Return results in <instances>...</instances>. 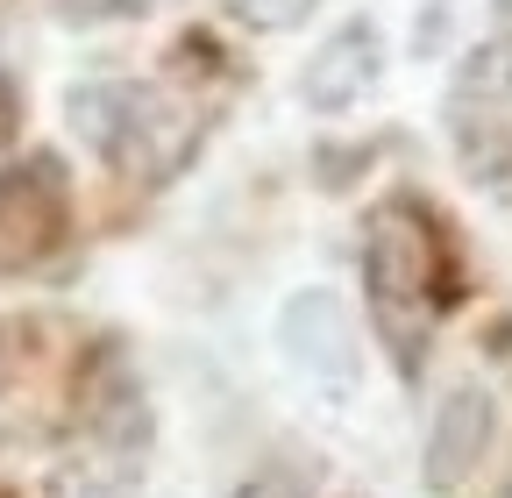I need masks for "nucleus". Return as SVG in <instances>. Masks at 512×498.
<instances>
[{
  "instance_id": "obj_1",
  "label": "nucleus",
  "mask_w": 512,
  "mask_h": 498,
  "mask_svg": "<svg viewBox=\"0 0 512 498\" xmlns=\"http://www.w3.org/2000/svg\"><path fill=\"white\" fill-rule=\"evenodd\" d=\"M363 292H370V321L377 335L399 349V363L413 370L434 328V306L448 299V264H441V235L434 214L406 193L377 200L363 221Z\"/></svg>"
},
{
  "instance_id": "obj_2",
  "label": "nucleus",
  "mask_w": 512,
  "mask_h": 498,
  "mask_svg": "<svg viewBox=\"0 0 512 498\" xmlns=\"http://www.w3.org/2000/svg\"><path fill=\"white\" fill-rule=\"evenodd\" d=\"M72 129L93 143V157H107L121 178H150L164 185L192 150H200V114L185 100H171L150 79H86L64 93Z\"/></svg>"
},
{
  "instance_id": "obj_3",
  "label": "nucleus",
  "mask_w": 512,
  "mask_h": 498,
  "mask_svg": "<svg viewBox=\"0 0 512 498\" xmlns=\"http://www.w3.org/2000/svg\"><path fill=\"white\" fill-rule=\"evenodd\" d=\"M278 356L320 392H356L363 385V328L349 314V299L328 285H299L278 306Z\"/></svg>"
},
{
  "instance_id": "obj_4",
  "label": "nucleus",
  "mask_w": 512,
  "mask_h": 498,
  "mask_svg": "<svg viewBox=\"0 0 512 498\" xmlns=\"http://www.w3.org/2000/svg\"><path fill=\"white\" fill-rule=\"evenodd\" d=\"M72 221V193H64L57 157H29L0 171V271H29L64 242Z\"/></svg>"
},
{
  "instance_id": "obj_5",
  "label": "nucleus",
  "mask_w": 512,
  "mask_h": 498,
  "mask_svg": "<svg viewBox=\"0 0 512 498\" xmlns=\"http://www.w3.org/2000/svg\"><path fill=\"white\" fill-rule=\"evenodd\" d=\"M491 434H498V406L484 385H448L434 420H427V456H420V484L434 498H456L477 463L491 456Z\"/></svg>"
},
{
  "instance_id": "obj_6",
  "label": "nucleus",
  "mask_w": 512,
  "mask_h": 498,
  "mask_svg": "<svg viewBox=\"0 0 512 498\" xmlns=\"http://www.w3.org/2000/svg\"><path fill=\"white\" fill-rule=\"evenodd\" d=\"M377 72H384V29H377L370 15H356V22H342L328 43L306 57L299 107H313V114H349V107L377 86Z\"/></svg>"
},
{
  "instance_id": "obj_7",
  "label": "nucleus",
  "mask_w": 512,
  "mask_h": 498,
  "mask_svg": "<svg viewBox=\"0 0 512 498\" xmlns=\"http://www.w3.org/2000/svg\"><path fill=\"white\" fill-rule=\"evenodd\" d=\"M79 413H86V427L100 434V442L121 449V456L150 442V399H143V378H136V363H128L121 349H100V356L86 363Z\"/></svg>"
},
{
  "instance_id": "obj_8",
  "label": "nucleus",
  "mask_w": 512,
  "mask_h": 498,
  "mask_svg": "<svg viewBox=\"0 0 512 498\" xmlns=\"http://www.w3.org/2000/svg\"><path fill=\"white\" fill-rule=\"evenodd\" d=\"M498 114V107H512V29H498L491 43H477L456 72H448V114Z\"/></svg>"
},
{
  "instance_id": "obj_9",
  "label": "nucleus",
  "mask_w": 512,
  "mask_h": 498,
  "mask_svg": "<svg viewBox=\"0 0 512 498\" xmlns=\"http://www.w3.org/2000/svg\"><path fill=\"white\" fill-rule=\"evenodd\" d=\"M313 8H328V0H228V15H235L242 29H256V36H285V29H299Z\"/></svg>"
},
{
  "instance_id": "obj_10",
  "label": "nucleus",
  "mask_w": 512,
  "mask_h": 498,
  "mask_svg": "<svg viewBox=\"0 0 512 498\" xmlns=\"http://www.w3.org/2000/svg\"><path fill=\"white\" fill-rule=\"evenodd\" d=\"M150 8H157V0H57L64 22H136Z\"/></svg>"
},
{
  "instance_id": "obj_11",
  "label": "nucleus",
  "mask_w": 512,
  "mask_h": 498,
  "mask_svg": "<svg viewBox=\"0 0 512 498\" xmlns=\"http://www.w3.org/2000/svg\"><path fill=\"white\" fill-rule=\"evenodd\" d=\"M228 498H306V484H299L292 470H256V477H242Z\"/></svg>"
},
{
  "instance_id": "obj_12",
  "label": "nucleus",
  "mask_w": 512,
  "mask_h": 498,
  "mask_svg": "<svg viewBox=\"0 0 512 498\" xmlns=\"http://www.w3.org/2000/svg\"><path fill=\"white\" fill-rule=\"evenodd\" d=\"M57 498H128L121 477H57Z\"/></svg>"
},
{
  "instance_id": "obj_13",
  "label": "nucleus",
  "mask_w": 512,
  "mask_h": 498,
  "mask_svg": "<svg viewBox=\"0 0 512 498\" xmlns=\"http://www.w3.org/2000/svg\"><path fill=\"white\" fill-rule=\"evenodd\" d=\"M15 107H22V100H15V79H0V143L15 136Z\"/></svg>"
},
{
  "instance_id": "obj_14",
  "label": "nucleus",
  "mask_w": 512,
  "mask_h": 498,
  "mask_svg": "<svg viewBox=\"0 0 512 498\" xmlns=\"http://www.w3.org/2000/svg\"><path fill=\"white\" fill-rule=\"evenodd\" d=\"M448 15H456V8H434V22H427V29H420L413 43H420V50H434V43H441V22H448Z\"/></svg>"
},
{
  "instance_id": "obj_15",
  "label": "nucleus",
  "mask_w": 512,
  "mask_h": 498,
  "mask_svg": "<svg viewBox=\"0 0 512 498\" xmlns=\"http://www.w3.org/2000/svg\"><path fill=\"white\" fill-rule=\"evenodd\" d=\"M491 15H498V22H505V29H512V0H491Z\"/></svg>"
}]
</instances>
